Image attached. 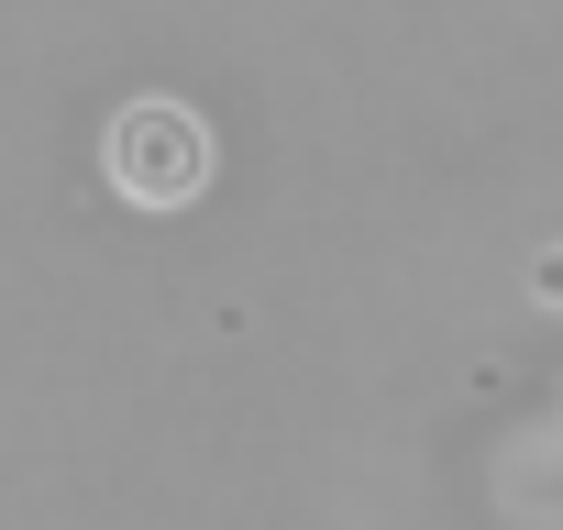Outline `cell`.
Masks as SVG:
<instances>
[{
  "instance_id": "6da1fadb",
  "label": "cell",
  "mask_w": 563,
  "mask_h": 530,
  "mask_svg": "<svg viewBox=\"0 0 563 530\" xmlns=\"http://www.w3.org/2000/svg\"><path fill=\"white\" fill-rule=\"evenodd\" d=\"M100 166L133 210H188L210 188V122L188 100H122L111 133H100Z\"/></svg>"
},
{
  "instance_id": "7a4b0ae2",
  "label": "cell",
  "mask_w": 563,
  "mask_h": 530,
  "mask_svg": "<svg viewBox=\"0 0 563 530\" xmlns=\"http://www.w3.org/2000/svg\"><path fill=\"white\" fill-rule=\"evenodd\" d=\"M530 288H541V299H563V243L541 254V277H530Z\"/></svg>"
}]
</instances>
